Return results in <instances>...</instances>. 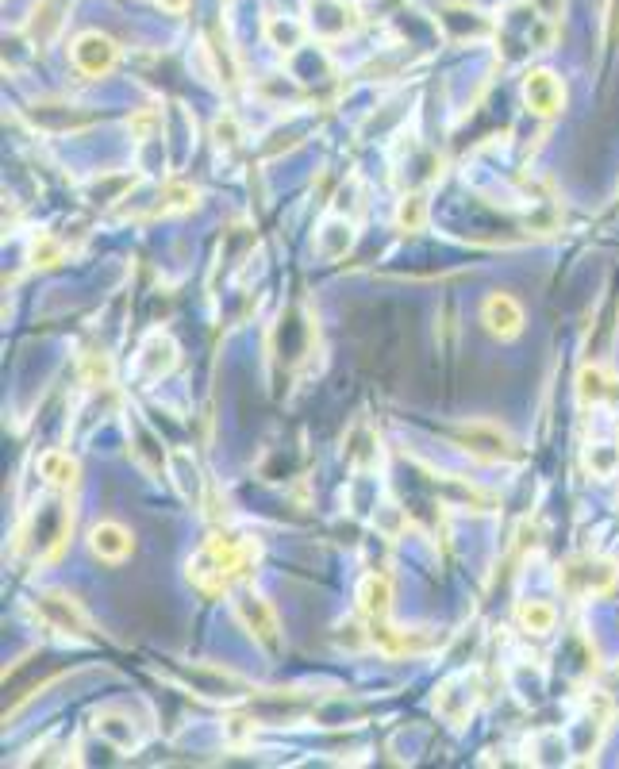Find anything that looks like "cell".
<instances>
[{"instance_id": "6da1fadb", "label": "cell", "mask_w": 619, "mask_h": 769, "mask_svg": "<svg viewBox=\"0 0 619 769\" xmlns=\"http://www.w3.org/2000/svg\"><path fill=\"white\" fill-rule=\"evenodd\" d=\"M262 558V543L250 535H212L189 558V581L204 596H231Z\"/></svg>"}, {"instance_id": "7a4b0ae2", "label": "cell", "mask_w": 619, "mask_h": 769, "mask_svg": "<svg viewBox=\"0 0 619 769\" xmlns=\"http://www.w3.org/2000/svg\"><path fill=\"white\" fill-rule=\"evenodd\" d=\"M619 581L616 558H600V554H585V558H570L566 566H558V585L562 593L577 596V600H593V596H608Z\"/></svg>"}, {"instance_id": "3957f363", "label": "cell", "mask_w": 619, "mask_h": 769, "mask_svg": "<svg viewBox=\"0 0 619 769\" xmlns=\"http://www.w3.org/2000/svg\"><path fill=\"white\" fill-rule=\"evenodd\" d=\"M454 439H458V447L466 450V454L481 458V462H508V458H520L516 439H512L500 423H489V420L462 423V427L454 431Z\"/></svg>"}, {"instance_id": "277c9868", "label": "cell", "mask_w": 619, "mask_h": 769, "mask_svg": "<svg viewBox=\"0 0 619 769\" xmlns=\"http://www.w3.org/2000/svg\"><path fill=\"white\" fill-rule=\"evenodd\" d=\"M231 608H235V620L243 623L258 643L270 646V650L281 646V620H277V612H273V604L266 596L247 589V585H239L231 593Z\"/></svg>"}, {"instance_id": "5b68a950", "label": "cell", "mask_w": 619, "mask_h": 769, "mask_svg": "<svg viewBox=\"0 0 619 769\" xmlns=\"http://www.w3.org/2000/svg\"><path fill=\"white\" fill-rule=\"evenodd\" d=\"M35 612H39V620L47 623V627L62 631V635L89 639V631H93V623H89V616H85L81 600L70 593H62V589H43V593L35 596Z\"/></svg>"}, {"instance_id": "8992f818", "label": "cell", "mask_w": 619, "mask_h": 769, "mask_svg": "<svg viewBox=\"0 0 619 769\" xmlns=\"http://www.w3.org/2000/svg\"><path fill=\"white\" fill-rule=\"evenodd\" d=\"M70 62L81 77H108L120 62V47L104 31H81L70 43Z\"/></svg>"}, {"instance_id": "52a82bcc", "label": "cell", "mask_w": 619, "mask_h": 769, "mask_svg": "<svg viewBox=\"0 0 619 769\" xmlns=\"http://www.w3.org/2000/svg\"><path fill=\"white\" fill-rule=\"evenodd\" d=\"M523 104L535 112V116H558L566 108V85L554 70H527L523 74Z\"/></svg>"}, {"instance_id": "ba28073f", "label": "cell", "mask_w": 619, "mask_h": 769, "mask_svg": "<svg viewBox=\"0 0 619 769\" xmlns=\"http://www.w3.org/2000/svg\"><path fill=\"white\" fill-rule=\"evenodd\" d=\"M481 323L500 343H512L523 335V308L512 293H489L481 304Z\"/></svg>"}, {"instance_id": "9c48e42d", "label": "cell", "mask_w": 619, "mask_h": 769, "mask_svg": "<svg viewBox=\"0 0 619 769\" xmlns=\"http://www.w3.org/2000/svg\"><path fill=\"white\" fill-rule=\"evenodd\" d=\"M174 366H177V343L166 331H150L143 350H139V358H135V373L150 385V381L170 377Z\"/></svg>"}, {"instance_id": "30bf717a", "label": "cell", "mask_w": 619, "mask_h": 769, "mask_svg": "<svg viewBox=\"0 0 619 769\" xmlns=\"http://www.w3.org/2000/svg\"><path fill=\"white\" fill-rule=\"evenodd\" d=\"M89 550H93V558H100V562L120 566V562L131 558V550H135V535L127 531L124 523L100 520L93 523V531H89Z\"/></svg>"}, {"instance_id": "8fae6325", "label": "cell", "mask_w": 619, "mask_h": 769, "mask_svg": "<svg viewBox=\"0 0 619 769\" xmlns=\"http://www.w3.org/2000/svg\"><path fill=\"white\" fill-rule=\"evenodd\" d=\"M577 397L589 408H619V377L604 366H581L577 373Z\"/></svg>"}, {"instance_id": "7c38bea8", "label": "cell", "mask_w": 619, "mask_h": 769, "mask_svg": "<svg viewBox=\"0 0 619 769\" xmlns=\"http://www.w3.org/2000/svg\"><path fill=\"white\" fill-rule=\"evenodd\" d=\"M35 470L43 477V485L58 489V493H74L77 485H81V462H77L70 450H58V447L43 450L39 462H35Z\"/></svg>"}, {"instance_id": "4fadbf2b", "label": "cell", "mask_w": 619, "mask_h": 769, "mask_svg": "<svg viewBox=\"0 0 619 769\" xmlns=\"http://www.w3.org/2000/svg\"><path fill=\"white\" fill-rule=\"evenodd\" d=\"M358 612L366 616V620H389V612H393V581H389V573H366L362 581H358Z\"/></svg>"}, {"instance_id": "5bb4252c", "label": "cell", "mask_w": 619, "mask_h": 769, "mask_svg": "<svg viewBox=\"0 0 619 769\" xmlns=\"http://www.w3.org/2000/svg\"><path fill=\"white\" fill-rule=\"evenodd\" d=\"M66 12H70V0H39V8H35V16H31V39L39 43V47H47L50 39L62 31L66 24Z\"/></svg>"}, {"instance_id": "9a60e30c", "label": "cell", "mask_w": 619, "mask_h": 769, "mask_svg": "<svg viewBox=\"0 0 619 769\" xmlns=\"http://www.w3.org/2000/svg\"><path fill=\"white\" fill-rule=\"evenodd\" d=\"M516 623L527 635H550L558 623V608L550 600H520L516 604Z\"/></svg>"}, {"instance_id": "2e32d148", "label": "cell", "mask_w": 619, "mask_h": 769, "mask_svg": "<svg viewBox=\"0 0 619 769\" xmlns=\"http://www.w3.org/2000/svg\"><path fill=\"white\" fill-rule=\"evenodd\" d=\"M100 739H108L112 746H120V750H131V746L139 743L135 739V727L127 720L124 712H116V708H108V712H97V720H93Z\"/></svg>"}, {"instance_id": "e0dca14e", "label": "cell", "mask_w": 619, "mask_h": 769, "mask_svg": "<svg viewBox=\"0 0 619 769\" xmlns=\"http://www.w3.org/2000/svg\"><path fill=\"white\" fill-rule=\"evenodd\" d=\"M304 35H308V24H300V20H281V16L266 20V39L277 50H297L304 43Z\"/></svg>"}, {"instance_id": "ac0fdd59", "label": "cell", "mask_w": 619, "mask_h": 769, "mask_svg": "<svg viewBox=\"0 0 619 769\" xmlns=\"http://www.w3.org/2000/svg\"><path fill=\"white\" fill-rule=\"evenodd\" d=\"M112 358L104 354V350H89V354H81V381L89 385V389H108L112 385Z\"/></svg>"}, {"instance_id": "d6986e66", "label": "cell", "mask_w": 619, "mask_h": 769, "mask_svg": "<svg viewBox=\"0 0 619 769\" xmlns=\"http://www.w3.org/2000/svg\"><path fill=\"white\" fill-rule=\"evenodd\" d=\"M427 224V197L423 193H408L397 204V227L400 231H420Z\"/></svg>"}, {"instance_id": "ffe728a7", "label": "cell", "mask_w": 619, "mask_h": 769, "mask_svg": "<svg viewBox=\"0 0 619 769\" xmlns=\"http://www.w3.org/2000/svg\"><path fill=\"white\" fill-rule=\"evenodd\" d=\"M197 204V189L193 185H166V193H162V204H158V216H170V212H189Z\"/></svg>"}, {"instance_id": "44dd1931", "label": "cell", "mask_w": 619, "mask_h": 769, "mask_svg": "<svg viewBox=\"0 0 619 769\" xmlns=\"http://www.w3.org/2000/svg\"><path fill=\"white\" fill-rule=\"evenodd\" d=\"M66 258V247L54 239V235H39L35 243H31V266H43V270H50V266H58Z\"/></svg>"}, {"instance_id": "7402d4cb", "label": "cell", "mask_w": 619, "mask_h": 769, "mask_svg": "<svg viewBox=\"0 0 619 769\" xmlns=\"http://www.w3.org/2000/svg\"><path fill=\"white\" fill-rule=\"evenodd\" d=\"M162 127V116L154 112V108H143V112H135L131 120H127V131L139 139V143H147V139H154V131Z\"/></svg>"}, {"instance_id": "603a6c76", "label": "cell", "mask_w": 619, "mask_h": 769, "mask_svg": "<svg viewBox=\"0 0 619 769\" xmlns=\"http://www.w3.org/2000/svg\"><path fill=\"white\" fill-rule=\"evenodd\" d=\"M619 466V450L616 447H604V443H596L593 450H589V470L596 473V477H612Z\"/></svg>"}, {"instance_id": "cb8c5ba5", "label": "cell", "mask_w": 619, "mask_h": 769, "mask_svg": "<svg viewBox=\"0 0 619 769\" xmlns=\"http://www.w3.org/2000/svg\"><path fill=\"white\" fill-rule=\"evenodd\" d=\"M254 727H258V720H247V716H231V720L223 723V731H227L231 743H243L247 735H254Z\"/></svg>"}, {"instance_id": "d4e9b609", "label": "cell", "mask_w": 619, "mask_h": 769, "mask_svg": "<svg viewBox=\"0 0 619 769\" xmlns=\"http://www.w3.org/2000/svg\"><path fill=\"white\" fill-rule=\"evenodd\" d=\"M531 8L543 16L546 24H558V20H562V12H566V0H531Z\"/></svg>"}, {"instance_id": "484cf974", "label": "cell", "mask_w": 619, "mask_h": 769, "mask_svg": "<svg viewBox=\"0 0 619 769\" xmlns=\"http://www.w3.org/2000/svg\"><path fill=\"white\" fill-rule=\"evenodd\" d=\"M158 8H166V12H174V16H181V12L189 8V0H158Z\"/></svg>"}, {"instance_id": "4316f807", "label": "cell", "mask_w": 619, "mask_h": 769, "mask_svg": "<svg viewBox=\"0 0 619 769\" xmlns=\"http://www.w3.org/2000/svg\"><path fill=\"white\" fill-rule=\"evenodd\" d=\"M616 450H619V427H616Z\"/></svg>"}, {"instance_id": "83f0119b", "label": "cell", "mask_w": 619, "mask_h": 769, "mask_svg": "<svg viewBox=\"0 0 619 769\" xmlns=\"http://www.w3.org/2000/svg\"><path fill=\"white\" fill-rule=\"evenodd\" d=\"M616 673H619V662H616Z\"/></svg>"}]
</instances>
